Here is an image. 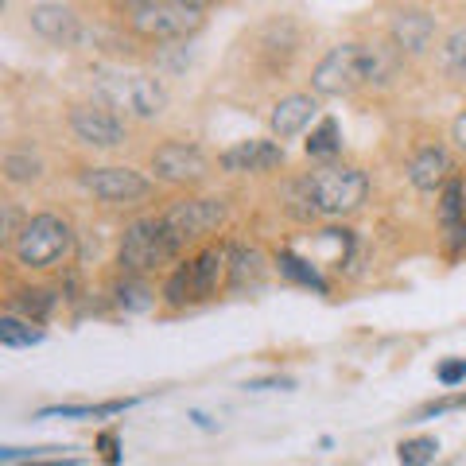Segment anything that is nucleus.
I'll use <instances>...</instances> for the list:
<instances>
[{"instance_id":"obj_26","label":"nucleus","mask_w":466,"mask_h":466,"mask_svg":"<svg viewBox=\"0 0 466 466\" xmlns=\"http://www.w3.org/2000/svg\"><path fill=\"white\" fill-rule=\"evenodd\" d=\"M440 455V443L431 440V435H416V440H404L397 447V459L408 462V466H424V462H435Z\"/></svg>"},{"instance_id":"obj_31","label":"nucleus","mask_w":466,"mask_h":466,"mask_svg":"<svg viewBox=\"0 0 466 466\" xmlns=\"http://www.w3.org/2000/svg\"><path fill=\"white\" fill-rule=\"evenodd\" d=\"M459 381H466V358L443 361L440 366V385H459Z\"/></svg>"},{"instance_id":"obj_32","label":"nucleus","mask_w":466,"mask_h":466,"mask_svg":"<svg viewBox=\"0 0 466 466\" xmlns=\"http://www.w3.org/2000/svg\"><path fill=\"white\" fill-rule=\"evenodd\" d=\"M245 389H257V392H265V389H296V381H291V377H265V381H249Z\"/></svg>"},{"instance_id":"obj_2","label":"nucleus","mask_w":466,"mask_h":466,"mask_svg":"<svg viewBox=\"0 0 466 466\" xmlns=\"http://www.w3.org/2000/svg\"><path fill=\"white\" fill-rule=\"evenodd\" d=\"M183 245L175 241V233L167 229L164 218H144V222L128 226L125 238H121V253H116V265L125 272H152L159 265H167V260L179 253Z\"/></svg>"},{"instance_id":"obj_19","label":"nucleus","mask_w":466,"mask_h":466,"mask_svg":"<svg viewBox=\"0 0 466 466\" xmlns=\"http://www.w3.org/2000/svg\"><path fill=\"white\" fill-rule=\"evenodd\" d=\"M265 257H260V249H233L229 253V284L233 288H257L260 280H265Z\"/></svg>"},{"instance_id":"obj_8","label":"nucleus","mask_w":466,"mask_h":466,"mask_svg":"<svg viewBox=\"0 0 466 466\" xmlns=\"http://www.w3.org/2000/svg\"><path fill=\"white\" fill-rule=\"evenodd\" d=\"M164 222L175 233V241L187 245V241L202 238V233H214L226 222V202L222 198H183V202H175V207H167Z\"/></svg>"},{"instance_id":"obj_3","label":"nucleus","mask_w":466,"mask_h":466,"mask_svg":"<svg viewBox=\"0 0 466 466\" xmlns=\"http://www.w3.org/2000/svg\"><path fill=\"white\" fill-rule=\"evenodd\" d=\"M128 24L133 32L152 43L187 39L202 27V12L179 5V0H133L128 5Z\"/></svg>"},{"instance_id":"obj_4","label":"nucleus","mask_w":466,"mask_h":466,"mask_svg":"<svg viewBox=\"0 0 466 466\" xmlns=\"http://www.w3.org/2000/svg\"><path fill=\"white\" fill-rule=\"evenodd\" d=\"M229 272V253L222 245H214V249L198 253L195 260H187V265L175 268V276L167 280V303L171 308H187V303H198V299H210L218 288H222Z\"/></svg>"},{"instance_id":"obj_34","label":"nucleus","mask_w":466,"mask_h":466,"mask_svg":"<svg viewBox=\"0 0 466 466\" xmlns=\"http://www.w3.org/2000/svg\"><path fill=\"white\" fill-rule=\"evenodd\" d=\"M179 5H187V8H195V12H207L214 0H179Z\"/></svg>"},{"instance_id":"obj_27","label":"nucleus","mask_w":466,"mask_h":466,"mask_svg":"<svg viewBox=\"0 0 466 466\" xmlns=\"http://www.w3.org/2000/svg\"><path fill=\"white\" fill-rule=\"evenodd\" d=\"M55 291L47 288H35V291H20V299H16V308L27 315V319H47L55 311Z\"/></svg>"},{"instance_id":"obj_14","label":"nucleus","mask_w":466,"mask_h":466,"mask_svg":"<svg viewBox=\"0 0 466 466\" xmlns=\"http://www.w3.org/2000/svg\"><path fill=\"white\" fill-rule=\"evenodd\" d=\"M27 16H32L35 35H43L47 43H58V47H70V43H78V35H82L78 16L66 5H35Z\"/></svg>"},{"instance_id":"obj_21","label":"nucleus","mask_w":466,"mask_h":466,"mask_svg":"<svg viewBox=\"0 0 466 466\" xmlns=\"http://www.w3.org/2000/svg\"><path fill=\"white\" fill-rule=\"evenodd\" d=\"M276 265H280V272L288 276V280H296V284H303V288H315L319 296L327 291V280L319 276V268L308 265V260H299L296 253H280V257H276Z\"/></svg>"},{"instance_id":"obj_33","label":"nucleus","mask_w":466,"mask_h":466,"mask_svg":"<svg viewBox=\"0 0 466 466\" xmlns=\"http://www.w3.org/2000/svg\"><path fill=\"white\" fill-rule=\"evenodd\" d=\"M451 140H455L459 144V148L466 152V109L455 116V125H451Z\"/></svg>"},{"instance_id":"obj_13","label":"nucleus","mask_w":466,"mask_h":466,"mask_svg":"<svg viewBox=\"0 0 466 466\" xmlns=\"http://www.w3.org/2000/svg\"><path fill=\"white\" fill-rule=\"evenodd\" d=\"M315 113H319V101H315L311 94H291V97H284V101H276V109H272V116H268L272 137H276V140L299 137L303 128L315 121Z\"/></svg>"},{"instance_id":"obj_29","label":"nucleus","mask_w":466,"mask_h":466,"mask_svg":"<svg viewBox=\"0 0 466 466\" xmlns=\"http://www.w3.org/2000/svg\"><path fill=\"white\" fill-rule=\"evenodd\" d=\"M459 408H466V392H459V397H443V400H431L416 412V420H435V416H447V412H459Z\"/></svg>"},{"instance_id":"obj_1","label":"nucleus","mask_w":466,"mask_h":466,"mask_svg":"<svg viewBox=\"0 0 466 466\" xmlns=\"http://www.w3.org/2000/svg\"><path fill=\"white\" fill-rule=\"evenodd\" d=\"M94 90L101 97V106L121 109L128 116H140V121H152L167 109V90L164 82L152 75H133V70H116V75H97Z\"/></svg>"},{"instance_id":"obj_30","label":"nucleus","mask_w":466,"mask_h":466,"mask_svg":"<svg viewBox=\"0 0 466 466\" xmlns=\"http://www.w3.org/2000/svg\"><path fill=\"white\" fill-rule=\"evenodd\" d=\"M97 451H101V459L106 462H121V440H116V431H101L97 435Z\"/></svg>"},{"instance_id":"obj_9","label":"nucleus","mask_w":466,"mask_h":466,"mask_svg":"<svg viewBox=\"0 0 466 466\" xmlns=\"http://www.w3.org/2000/svg\"><path fill=\"white\" fill-rule=\"evenodd\" d=\"M152 171L164 183L191 187V183H202L210 175V159L202 156L195 144H164V148L152 152Z\"/></svg>"},{"instance_id":"obj_24","label":"nucleus","mask_w":466,"mask_h":466,"mask_svg":"<svg viewBox=\"0 0 466 466\" xmlns=\"http://www.w3.org/2000/svg\"><path fill=\"white\" fill-rule=\"evenodd\" d=\"M0 342L5 346H35V342H43V330L39 327H32V319H16V315H5L0 319Z\"/></svg>"},{"instance_id":"obj_6","label":"nucleus","mask_w":466,"mask_h":466,"mask_svg":"<svg viewBox=\"0 0 466 466\" xmlns=\"http://www.w3.org/2000/svg\"><path fill=\"white\" fill-rule=\"evenodd\" d=\"M70 241L75 238H70V226L63 222V218L39 214L16 233L12 249H16L20 265H27V268H51L70 253Z\"/></svg>"},{"instance_id":"obj_18","label":"nucleus","mask_w":466,"mask_h":466,"mask_svg":"<svg viewBox=\"0 0 466 466\" xmlns=\"http://www.w3.org/2000/svg\"><path fill=\"white\" fill-rule=\"evenodd\" d=\"M451 171V159L443 148H424L420 156H412V164H408V179H412L416 191H435Z\"/></svg>"},{"instance_id":"obj_17","label":"nucleus","mask_w":466,"mask_h":466,"mask_svg":"<svg viewBox=\"0 0 466 466\" xmlns=\"http://www.w3.org/2000/svg\"><path fill=\"white\" fill-rule=\"evenodd\" d=\"M404 51L397 43H366V82L370 86H389L400 75Z\"/></svg>"},{"instance_id":"obj_23","label":"nucleus","mask_w":466,"mask_h":466,"mask_svg":"<svg viewBox=\"0 0 466 466\" xmlns=\"http://www.w3.org/2000/svg\"><path fill=\"white\" fill-rule=\"evenodd\" d=\"M440 58H443V70H447L451 78H455V82H466V27H459V32H451V35H447Z\"/></svg>"},{"instance_id":"obj_20","label":"nucleus","mask_w":466,"mask_h":466,"mask_svg":"<svg viewBox=\"0 0 466 466\" xmlns=\"http://www.w3.org/2000/svg\"><path fill=\"white\" fill-rule=\"evenodd\" d=\"M113 299H116V308H125V311H148L156 303V291L144 280H137L133 272H125V280L113 288Z\"/></svg>"},{"instance_id":"obj_7","label":"nucleus","mask_w":466,"mask_h":466,"mask_svg":"<svg viewBox=\"0 0 466 466\" xmlns=\"http://www.w3.org/2000/svg\"><path fill=\"white\" fill-rule=\"evenodd\" d=\"M311 86L323 97H342V94H354L358 86H366V43H339V47H330L319 58Z\"/></svg>"},{"instance_id":"obj_15","label":"nucleus","mask_w":466,"mask_h":466,"mask_svg":"<svg viewBox=\"0 0 466 466\" xmlns=\"http://www.w3.org/2000/svg\"><path fill=\"white\" fill-rule=\"evenodd\" d=\"M389 32H392V43H397L404 55H424L431 47V39H435V20L420 8H408V12H400V16H392Z\"/></svg>"},{"instance_id":"obj_16","label":"nucleus","mask_w":466,"mask_h":466,"mask_svg":"<svg viewBox=\"0 0 466 466\" xmlns=\"http://www.w3.org/2000/svg\"><path fill=\"white\" fill-rule=\"evenodd\" d=\"M440 222L447 233V245L451 249H466V191L459 183H447L443 187V202H440Z\"/></svg>"},{"instance_id":"obj_10","label":"nucleus","mask_w":466,"mask_h":466,"mask_svg":"<svg viewBox=\"0 0 466 466\" xmlns=\"http://www.w3.org/2000/svg\"><path fill=\"white\" fill-rule=\"evenodd\" d=\"M82 187L101 202H133L152 191V183L133 167H90L82 171Z\"/></svg>"},{"instance_id":"obj_5","label":"nucleus","mask_w":466,"mask_h":466,"mask_svg":"<svg viewBox=\"0 0 466 466\" xmlns=\"http://www.w3.org/2000/svg\"><path fill=\"white\" fill-rule=\"evenodd\" d=\"M308 191H311V202H315L319 214H350V210H358L361 202H366L370 179L358 167L327 164V167L311 171Z\"/></svg>"},{"instance_id":"obj_22","label":"nucleus","mask_w":466,"mask_h":466,"mask_svg":"<svg viewBox=\"0 0 466 466\" xmlns=\"http://www.w3.org/2000/svg\"><path fill=\"white\" fill-rule=\"evenodd\" d=\"M128 404H137V400H106V404H55V408H43L39 416H63V420H75V416H116V412H125Z\"/></svg>"},{"instance_id":"obj_28","label":"nucleus","mask_w":466,"mask_h":466,"mask_svg":"<svg viewBox=\"0 0 466 466\" xmlns=\"http://www.w3.org/2000/svg\"><path fill=\"white\" fill-rule=\"evenodd\" d=\"M339 148H342V140H339V121H334V116H327V121L311 133L308 152H311V156H330V152H339Z\"/></svg>"},{"instance_id":"obj_12","label":"nucleus","mask_w":466,"mask_h":466,"mask_svg":"<svg viewBox=\"0 0 466 466\" xmlns=\"http://www.w3.org/2000/svg\"><path fill=\"white\" fill-rule=\"evenodd\" d=\"M222 171L229 175H257V171H272V167H280L284 164V148L280 144H272V140H245V144H233V148L222 152Z\"/></svg>"},{"instance_id":"obj_11","label":"nucleus","mask_w":466,"mask_h":466,"mask_svg":"<svg viewBox=\"0 0 466 466\" xmlns=\"http://www.w3.org/2000/svg\"><path fill=\"white\" fill-rule=\"evenodd\" d=\"M70 133L90 148H121L125 144V125L116 113H109V106H75L70 109Z\"/></svg>"},{"instance_id":"obj_25","label":"nucleus","mask_w":466,"mask_h":466,"mask_svg":"<svg viewBox=\"0 0 466 466\" xmlns=\"http://www.w3.org/2000/svg\"><path fill=\"white\" fill-rule=\"evenodd\" d=\"M39 175H43L39 156H32V152H8L5 156V179L8 183H32Z\"/></svg>"}]
</instances>
